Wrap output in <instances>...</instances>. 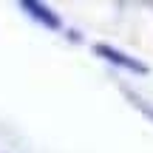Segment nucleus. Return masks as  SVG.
Here are the masks:
<instances>
[{
  "label": "nucleus",
  "mask_w": 153,
  "mask_h": 153,
  "mask_svg": "<svg viewBox=\"0 0 153 153\" xmlns=\"http://www.w3.org/2000/svg\"><path fill=\"white\" fill-rule=\"evenodd\" d=\"M23 9L34 11V17H37V20H45L48 26H57V17H51V11L43 9V6H37V3H23Z\"/></svg>",
  "instance_id": "nucleus-2"
},
{
  "label": "nucleus",
  "mask_w": 153,
  "mask_h": 153,
  "mask_svg": "<svg viewBox=\"0 0 153 153\" xmlns=\"http://www.w3.org/2000/svg\"><path fill=\"white\" fill-rule=\"evenodd\" d=\"M99 54H105L108 60H114V62H119V65H125V68H133V71H145L139 62H133V60H128V57H122V54H116V51H111V48H105V45H99Z\"/></svg>",
  "instance_id": "nucleus-1"
}]
</instances>
